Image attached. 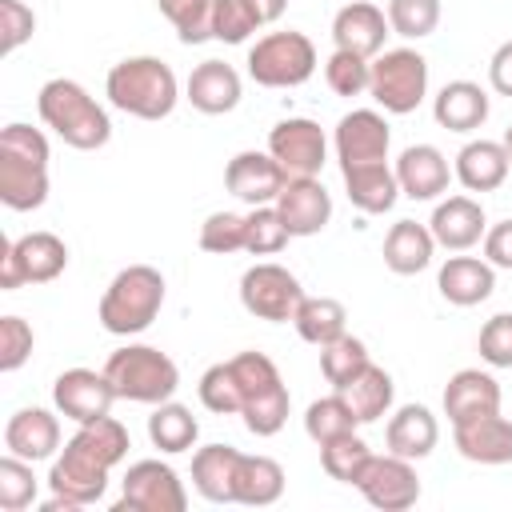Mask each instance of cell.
Wrapping results in <instances>:
<instances>
[{
  "label": "cell",
  "mask_w": 512,
  "mask_h": 512,
  "mask_svg": "<svg viewBox=\"0 0 512 512\" xmlns=\"http://www.w3.org/2000/svg\"><path fill=\"white\" fill-rule=\"evenodd\" d=\"M392 172H396L400 196L408 200H436L440 192H448V180H452L448 156L436 144H408L396 156Z\"/></svg>",
  "instance_id": "cell-19"
},
{
  "label": "cell",
  "mask_w": 512,
  "mask_h": 512,
  "mask_svg": "<svg viewBox=\"0 0 512 512\" xmlns=\"http://www.w3.org/2000/svg\"><path fill=\"white\" fill-rule=\"evenodd\" d=\"M356 424L360 420H356V412L348 408V400L340 392L312 400L308 412H304V432H308V440L316 448L328 444V440H336V436H344V432H356Z\"/></svg>",
  "instance_id": "cell-37"
},
{
  "label": "cell",
  "mask_w": 512,
  "mask_h": 512,
  "mask_svg": "<svg viewBox=\"0 0 512 512\" xmlns=\"http://www.w3.org/2000/svg\"><path fill=\"white\" fill-rule=\"evenodd\" d=\"M284 184H288V172L280 168V160H276L272 152L248 148V152H236V156L228 160V168H224V188H228L240 204H248V208L276 204V196H280Z\"/></svg>",
  "instance_id": "cell-15"
},
{
  "label": "cell",
  "mask_w": 512,
  "mask_h": 512,
  "mask_svg": "<svg viewBox=\"0 0 512 512\" xmlns=\"http://www.w3.org/2000/svg\"><path fill=\"white\" fill-rule=\"evenodd\" d=\"M196 436H200V424H196L192 408H184L176 400H164V404L152 408V416H148V440H152V448H160L168 456H180V452H188L196 444Z\"/></svg>",
  "instance_id": "cell-35"
},
{
  "label": "cell",
  "mask_w": 512,
  "mask_h": 512,
  "mask_svg": "<svg viewBox=\"0 0 512 512\" xmlns=\"http://www.w3.org/2000/svg\"><path fill=\"white\" fill-rule=\"evenodd\" d=\"M368 76H372V60L356 56V52H332L328 64H324V80L336 96H364L368 92Z\"/></svg>",
  "instance_id": "cell-46"
},
{
  "label": "cell",
  "mask_w": 512,
  "mask_h": 512,
  "mask_svg": "<svg viewBox=\"0 0 512 512\" xmlns=\"http://www.w3.org/2000/svg\"><path fill=\"white\" fill-rule=\"evenodd\" d=\"M4 448L20 460H48L60 452V420L48 408H20L4 424Z\"/></svg>",
  "instance_id": "cell-24"
},
{
  "label": "cell",
  "mask_w": 512,
  "mask_h": 512,
  "mask_svg": "<svg viewBox=\"0 0 512 512\" xmlns=\"http://www.w3.org/2000/svg\"><path fill=\"white\" fill-rule=\"evenodd\" d=\"M36 112L44 120V128H52L68 148H80V152H96L112 140V120L108 112L96 104V96L68 80V76H56L40 88L36 96Z\"/></svg>",
  "instance_id": "cell-3"
},
{
  "label": "cell",
  "mask_w": 512,
  "mask_h": 512,
  "mask_svg": "<svg viewBox=\"0 0 512 512\" xmlns=\"http://www.w3.org/2000/svg\"><path fill=\"white\" fill-rule=\"evenodd\" d=\"M452 444L472 464H512V420L488 412L468 424H452Z\"/></svg>",
  "instance_id": "cell-20"
},
{
  "label": "cell",
  "mask_w": 512,
  "mask_h": 512,
  "mask_svg": "<svg viewBox=\"0 0 512 512\" xmlns=\"http://www.w3.org/2000/svg\"><path fill=\"white\" fill-rule=\"evenodd\" d=\"M504 148H508V156H512V124H508V132H504Z\"/></svg>",
  "instance_id": "cell-57"
},
{
  "label": "cell",
  "mask_w": 512,
  "mask_h": 512,
  "mask_svg": "<svg viewBox=\"0 0 512 512\" xmlns=\"http://www.w3.org/2000/svg\"><path fill=\"white\" fill-rule=\"evenodd\" d=\"M36 500V472H32V460H20V456H4L0 460V508L4 512H24L28 504Z\"/></svg>",
  "instance_id": "cell-45"
},
{
  "label": "cell",
  "mask_w": 512,
  "mask_h": 512,
  "mask_svg": "<svg viewBox=\"0 0 512 512\" xmlns=\"http://www.w3.org/2000/svg\"><path fill=\"white\" fill-rule=\"evenodd\" d=\"M240 448L232 444H204L192 456V488L212 504H236V468Z\"/></svg>",
  "instance_id": "cell-27"
},
{
  "label": "cell",
  "mask_w": 512,
  "mask_h": 512,
  "mask_svg": "<svg viewBox=\"0 0 512 512\" xmlns=\"http://www.w3.org/2000/svg\"><path fill=\"white\" fill-rule=\"evenodd\" d=\"M388 28L404 40H424L440 24V0H388Z\"/></svg>",
  "instance_id": "cell-41"
},
{
  "label": "cell",
  "mask_w": 512,
  "mask_h": 512,
  "mask_svg": "<svg viewBox=\"0 0 512 512\" xmlns=\"http://www.w3.org/2000/svg\"><path fill=\"white\" fill-rule=\"evenodd\" d=\"M488 84H492L496 96H508L512 100V40H504L492 52V60H488Z\"/></svg>",
  "instance_id": "cell-54"
},
{
  "label": "cell",
  "mask_w": 512,
  "mask_h": 512,
  "mask_svg": "<svg viewBox=\"0 0 512 512\" xmlns=\"http://www.w3.org/2000/svg\"><path fill=\"white\" fill-rule=\"evenodd\" d=\"M256 28H264L260 12L252 8V0H216V12H212V32L216 40L224 44H244Z\"/></svg>",
  "instance_id": "cell-47"
},
{
  "label": "cell",
  "mask_w": 512,
  "mask_h": 512,
  "mask_svg": "<svg viewBox=\"0 0 512 512\" xmlns=\"http://www.w3.org/2000/svg\"><path fill=\"white\" fill-rule=\"evenodd\" d=\"M392 36L384 8L368 4V0H348L336 16H332V44L340 52H356L364 60L384 52V40Z\"/></svg>",
  "instance_id": "cell-18"
},
{
  "label": "cell",
  "mask_w": 512,
  "mask_h": 512,
  "mask_svg": "<svg viewBox=\"0 0 512 512\" xmlns=\"http://www.w3.org/2000/svg\"><path fill=\"white\" fill-rule=\"evenodd\" d=\"M212 12H216V0H196L180 20H172L180 44H204V40H216V32H212Z\"/></svg>",
  "instance_id": "cell-52"
},
{
  "label": "cell",
  "mask_w": 512,
  "mask_h": 512,
  "mask_svg": "<svg viewBox=\"0 0 512 512\" xmlns=\"http://www.w3.org/2000/svg\"><path fill=\"white\" fill-rule=\"evenodd\" d=\"M292 240L288 224L280 220L276 204H260L248 212V228H244V252L252 256H276L284 244Z\"/></svg>",
  "instance_id": "cell-42"
},
{
  "label": "cell",
  "mask_w": 512,
  "mask_h": 512,
  "mask_svg": "<svg viewBox=\"0 0 512 512\" xmlns=\"http://www.w3.org/2000/svg\"><path fill=\"white\" fill-rule=\"evenodd\" d=\"M340 396L348 400V408L356 412L360 424H376L380 416H388L392 396H396V384H392V376H388L380 364H368L360 376H352V380L340 388Z\"/></svg>",
  "instance_id": "cell-32"
},
{
  "label": "cell",
  "mask_w": 512,
  "mask_h": 512,
  "mask_svg": "<svg viewBox=\"0 0 512 512\" xmlns=\"http://www.w3.org/2000/svg\"><path fill=\"white\" fill-rule=\"evenodd\" d=\"M428 228H432V236H436L440 248H448V252H468L472 244L484 240L488 216H484L480 200H472V196H448V200H440V204L432 208Z\"/></svg>",
  "instance_id": "cell-22"
},
{
  "label": "cell",
  "mask_w": 512,
  "mask_h": 512,
  "mask_svg": "<svg viewBox=\"0 0 512 512\" xmlns=\"http://www.w3.org/2000/svg\"><path fill=\"white\" fill-rule=\"evenodd\" d=\"M508 168H512V156H508L504 140H468L456 152L452 176L468 192H496L508 180Z\"/></svg>",
  "instance_id": "cell-26"
},
{
  "label": "cell",
  "mask_w": 512,
  "mask_h": 512,
  "mask_svg": "<svg viewBox=\"0 0 512 512\" xmlns=\"http://www.w3.org/2000/svg\"><path fill=\"white\" fill-rule=\"evenodd\" d=\"M36 32V12L24 0H0V48L12 56L20 44H28Z\"/></svg>",
  "instance_id": "cell-51"
},
{
  "label": "cell",
  "mask_w": 512,
  "mask_h": 512,
  "mask_svg": "<svg viewBox=\"0 0 512 512\" xmlns=\"http://www.w3.org/2000/svg\"><path fill=\"white\" fill-rule=\"evenodd\" d=\"M228 364H232V372H236V384H240V392H244V404H248L252 396H260V392L284 384V380H280V368H276L272 356H264V352H236Z\"/></svg>",
  "instance_id": "cell-48"
},
{
  "label": "cell",
  "mask_w": 512,
  "mask_h": 512,
  "mask_svg": "<svg viewBox=\"0 0 512 512\" xmlns=\"http://www.w3.org/2000/svg\"><path fill=\"white\" fill-rule=\"evenodd\" d=\"M436 440H440V424L424 404H400L388 416V428H384L388 452H396L404 460H424V456H432Z\"/></svg>",
  "instance_id": "cell-29"
},
{
  "label": "cell",
  "mask_w": 512,
  "mask_h": 512,
  "mask_svg": "<svg viewBox=\"0 0 512 512\" xmlns=\"http://www.w3.org/2000/svg\"><path fill=\"white\" fill-rule=\"evenodd\" d=\"M104 376L112 380L120 400L132 404H164L180 388V368L168 352L152 344H124L104 360Z\"/></svg>",
  "instance_id": "cell-5"
},
{
  "label": "cell",
  "mask_w": 512,
  "mask_h": 512,
  "mask_svg": "<svg viewBox=\"0 0 512 512\" xmlns=\"http://www.w3.org/2000/svg\"><path fill=\"white\" fill-rule=\"evenodd\" d=\"M476 348L488 368H512V312H496L492 320H484Z\"/></svg>",
  "instance_id": "cell-50"
},
{
  "label": "cell",
  "mask_w": 512,
  "mask_h": 512,
  "mask_svg": "<svg viewBox=\"0 0 512 512\" xmlns=\"http://www.w3.org/2000/svg\"><path fill=\"white\" fill-rule=\"evenodd\" d=\"M292 324H296L300 340L324 348V344H332V340H340L348 332V312L332 296H304L296 316H292Z\"/></svg>",
  "instance_id": "cell-34"
},
{
  "label": "cell",
  "mask_w": 512,
  "mask_h": 512,
  "mask_svg": "<svg viewBox=\"0 0 512 512\" xmlns=\"http://www.w3.org/2000/svg\"><path fill=\"white\" fill-rule=\"evenodd\" d=\"M332 148H336L340 172L356 168V164H380V160H388L392 128L376 108H352L340 116V124L332 132Z\"/></svg>",
  "instance_id": "cell-12"
},
{
  "label": "cell",
  "mask_w": 512,
  "mask_h": 512,
  "mask_svg": "<svg viewBox=\"0 0 512 512\" xmlns=\"http://www.w3.org/2000/svg\"><path fill=\"white\" fill-rule=\"evenodd\" d=\"M76 448H84L92 460H100L104 468H116L124 456H128V448H132V440H128V428L108 412V416H100V420H88V424H76V432L68 436Z\"/></svg>",
  "instance_id": "cell-36"
},
{
  "label": "cell",
  "mask_w": 512,
  "mask_h": 512,
  "mask_svg": "<svg viewBox=\"0 0 512 512\" xmlns=\"http://www.w3.org/2000/svg\"><path fill=\"white\" fill-rule=\"evenodd\" d=\"M340 176H344V192H348L352 208H360L364 216H384L400 200V184H396V172L388 168V160L356 164V168H344Z\"/></svg>",
  "instance_id": "cell-30"
},
{
  "label": "cell",
  "mask_w": 512,
  "mask_h": 512,
  "mask_svg": "<svg viewBox=\"0 0 512 512\" xmlns=\"http://www.w3.org/2000/svg\"><path fill=\"white\" fill-rule=\"evenodd\" d=\"M104 96L112 108L136 120H164L180 100V80L160 56H128L108 68Z\"/></svg>",
  "instance_id": "cell-2"
},
{
  "label": "cell",
  "mask_w": 512,
  "mask_h": 512,
  "mask_svg": "<svg viewBox=\"0 0 512 512\" xmlns=\"http://www.w3.org/2000/svg\"><path fill=\"white\" fill-rule=\"evenodd\" d=\"M304 300V288L300 280L284 268V264H252L244 276H240V304L244 312H252L256 320H268V324H288L296 316Z\"/></svg>",
  "instance_id": "cell-10"
},
{
  "label": "cell",
  "mask_w": 512,
  "mask_h": 512,
  "mask_svg": "<svg viewBox=\"0 0 512 512\" xmlns=\"http://www.w3.org/2000/svg\"><path fill=\"white\" fill-rule=\"evenodd\" d=\"M68 268V244L56 232H24L0 248V288L16 292L24 284H52Z\"/></svg>",
  "instance_id": "cell-8"
},
{
  "label": "cell",
  "mask_w": 512,
  "mask_h": 512,
  "mask_svg": "<svg viewBox=\"0 0 512 512\" xmlns=\"http://www.w3.org/2000/svg\"><path fill=\"white\" fill-rule=\"evenodd\" d=\"M500 412V384L492 372L480 368H460L444 384V416L448 424H468L476 416Z\"/></svg>",
  "instance_id": "cell-23"
},
{
  "label": "cell",
  "mask_w": 512,
  "mask_h": 512,
  "mask_svg": "<svg viewBox=\"0 0 512 512\" xmlns=\"http://www.w3.org/2000/svg\"><path fill=\"white\" fill-rule=\"evenodd\" d=\"M244 228H248V216L240 212H208L200 224V248L212 256L244 252Z\"/></svg>",
  "instance_id": "cell-44"
},
{
  "label": "cell",
  "mask_w": 512,
  "mask_h": 512,
  "mask_svg": "<svg viewBox=\"0 0 512 512\" xmlns=\"http://www.w3.org/2000/svg\"><path fill=\"white\" fill-rule=\"evenodd\" d=\"M284 496V468L272 456H240L236 468V504L248 508H268Z\"/></svg>",
  "instance_id": "cell-33"
},
{
  "label": "cell",
  "mask_w": 512,
  "mask_h": 512,
  "mask_svg": "<svg viewBox=\"0 0 512 512\" xmlns=\"http://www.w3.org/2000/svg\"><path fill=\"white\" fill-rule=\"evenodd\" d=\"M156 4H160V12H164L168 20H180V16H184V12H188L196 0H156Z\"/></svg>",
  "instance_id": "cell-56"
},
{
  "label": "cell",
  "mask_w": 512,
  "mask_h": 512,
  "mask_svg": "<svg viewBox=\"0 0 512 512\" xmlns=\"http://www.w3.org/2000/svg\"><path fill=\"white\" fill-rule=\"evenodd\" d=\"M368 456H372V448H368L356 432H344V436L320 444V468H324L332 480H340V484H356V476H360V468L368 464Z\"/></svg>",
  "instance_id": "cell-40"
},
{
  "label": "cell",
  "mask_w": 512,
  "mask_h": 512,
  "mask_svg": "<svg viewBox=\"0 0 512 512\" xmlns=\"http://www.w3.org/2000/svg\"><path fill=\"white\" fill-rule=\"evenodd\" d=\"M48 136L32 124L0 128V200L12 212H36L48 200Z\"/></svg>",
  "instance_id": "cell-1"
},
{
  "label": "cell",
  "mask_w": 512,
  "mask_h": 512,
  "mask_svg": "<svg viewBox=\"0 0 512 512\" xmlns=\"http://www.w3.org/2000/svg\"><path fill=\"white\" fill-rule=\"evenodd\" d=\"M184 508H188V492L172 464H164V460L128 464V472L120 480L116 512H184Z\"/></svg>",
  "instance_id": "cell-9"
},
{
  "label": "cell",
  "mask_w": 512,
  "mask_h": 512,
  "mask_svg": "<svg viewBox=\"0 0 512 512\" xmlns=\"http://www.w3.org/2000/svg\"><path fill=\"white\" fill-rule=\"evenodd\" d=\"M164 308V276L152 264H128L120 268L104 296H100V328L112 336H140L144 328H152V320Z\"/></svg>",
  "instance_id": "cell-4"
},
{
  "label": "cell",
  "mask_w": 512,
  "mask_h": 512,
  "mask_svg": "<svg viewBox=\"0 0 512 512\" xmlns=\"http://www.w3.org/2000/svg\"><path fill=\"white\" fill-rule=\"evenodd\" d=\"M36 332L28 320L20 316H0V372H16L24 368V360L32 356Z\"/></svg>",
  "instance_id": "cell-49"
},
{
  "label": "cell",
  "mask_w": 512,
  "mask_h": 512,
  "mask_svg": "<svg viewBox=\"0 0 512 512\" xmlns=\"http://www.w3.org/2000/svg\"><path fill=\"white\" fill-rule=\"evenodd\" d=\"M108 472H112V468H104V464L92 460L84 448H76L72 440H64L60 456H56L52 468H48V488H52L56 496L72 500L76 508H88V504L104 500V492H108Z\"/></svg>",
  "instance_id": "cell-16"
},
{
  "label": "cell",
  "mask_w": 512,
  "mask_h": 512,
  "mask_svg": "<svg viewBox=\"0 0 512 512\" xmlns=\"http://www.w3.org/2000/svg\"><path fill=\"white\" fill-rule=\"evenodd\" d=\"M436 288L448 304L472 308V304H484L496 292V268L480 256H448L436 272Z\"/></svg>",
  "instance_id": "cell-25"
},
{
  "label": "cell",
  "mask_w": 512,
  "mask_h": 512,
  "mask_svg": "<svg viewBox=\"0 0 512 512\" xmlns=\"http://www.w3.org/2000/svg\"><path fill=\"white\" fill-rule=\"evenodd\" d=\"M268 152L288 176H316L328 160V136L308 116H288L268 132Z\"/></svg>",
  "instance_id": "cell-13"
},
{
  "label": "cell",
  "mask_w": 512,
  "mask_h": 512,
  "mask_svg": "<svg viewBox=\"0 0 512 512\" xmlns=\"http://www.w3.org/2000/svg\"><path fill=\"white\" fill-rule=\"evenodd\" d=\"M116 400H120V396H116L112 380L104 376V368H100V372H92V368H68V372H60L56 384H52V404H56V412L68 416V420H76V424H88V420L108 416Z\"/></svg>",
  "instance_id": "cell-14"
},
{
  "label": "cell",
  "mask_w": 512,
  "mask_h": 512,
  "mask_svg": "<svg viewBox=\"0 0 512 512\" xmlns=\"http://www.w3.org/2000/svg\"><path fill=\"white\" fill-rule=\"evenodd\" d=\"M368 96L392 116L416 112L428 96V60L416 48H388L372 56Z\"/></svg>",
  "instance_id": "cell-7"
},
{
  "label": "cell",
  "mask_w": 512,
  "mask_h": 512,
  "mask_svg": "<svg viewBox=\"0 0 512 512\" xmlns=\"http://www.w3.org/2000/svg\"><path fill=\"white\" fill-rule=\"evenodd\" d=\"M432 252H436V236L428 224H416V220H396L384 236V264L388 272L396 276H416L432 264Z\"/></svg>",
  "instance_id": "cell-31"
},
{
  "label": "cell",
  "mask_w": 512,
  "mask_h": 512,
  "mask_svg": "<svg viewBox=\"0 0 512 512\" xmlns=\"http://www.w3.org/2000/svg\"><path fill=\"white\" fill-rule=\"evenodd\" d=\"M196 392H200V404H204L208 412H216V416H236V412L244 408V392H240L236 372H232L228 360H224V364H212V368L200 376Z\"/></svg>",
  "instance_id": "cell-43"
},
{
  "label": "cell",
  "mask_w": 512,
  "mask_h": 512,
  "mask_svg": "<svg viewBox=\"0 0 512 512\" xmlns=\"http://www.w3.org/2000/svg\"><path fill=\"white\" fill-rule=\"evenodd\" d=\"M240 72L224 60H200L192 72H188V84H184V96L196 112L204 116H224L240 104Z\"/></svg>",
  "instance_id": "cell-21"
},
{
  "label": "cell",
  "mask_w": 512,
  "mask_h": 512,
  "mask_svg": "<svg viewBox=\"0 0 512 512\" xmlns=\"http://www.w3.org/2000/svg\"><path fill=\"white\" fill-rule=\"evenodd\" d=\"M352 488H360V496L384 512H404L420 500V476H416L412 460H404L396 452H384V456L372 452Z\"/></svg>",
  "instance_id": "cell-11"
},
{
  "label": "cell",
  "mask_w": 512,
  "mask_h": 512,
  "mask_svg": "<svg viewBox=\"0 0 512 512\" xmlns=\"http://www.w3.org/2000/svg\"><path fill=\"white\" fill-rule=\"evenodd\" d=\"M372 360H368V344L360 340V336H340V340H332V344H324L320 348V372H324V380L340 392L352 376H360L364 368H368Z\"/></svg>",
  "instance_id": "cell-38"
},
{
  "label": "cell",
  "mask_w": 512,
  "mask_h": 512,
  "mask_svg": "<svg viewBox=\"0 0 512 512\" xmlns=\"http://www.w3.org/2000/svg\"><path fill=\"white\" fill-rule=\"evenodd\" d=\"M480 244H484V260L492 268H508L512 272V216L500 220V224H492Z\"/></svg>",
  "instance_id": "cell-53"
},
{
  "label": "cell",
  "mask_w": 512,
  "mask_h": 512,
  "mask_svg": "<svg viewBox=\"0 0 512 512\" xmlns=\"http://www.w3.org/2000/svg\"><path fill=\"white\" fill-rule=\"evenodd\" d=\"M252 8L260 12V20H264V24H276V20L284 16L288 0H252Z\"/></svg>",
  "instance_id": "cell-55"
},
{
  "label": "cell",
  "mask_w": 512,
  "mask_h": 512,
  "mask_svg": "<svg viewBox=\"0 0 512 512\" xmlns=\"http://www.w3.org/2000/svg\"><path fill=\"white\" fill-rule=\"evenodd\" d=\"M316 72V44L288 28V32H268L248 48V76L260 88H300Z\"/></svg>",
  "instance_id": "cell-6"
},
{
  "label": "cell",
  "mask_w": 512,
  "mask_h": 512,
  "mask_svg": "<svg viewBox=\"0 0 512 512\" xmlns=\"http://www.w3.org/2000/svg\"><path fill=\"white\" fill-rule=\"evenodd\" d=\"M488 92L476 84V80H448L436 100H432V116L440 128L448 132H476L484 120H488Z\"/></svg>",
  "instance_id": "cell-28"
},
{
  "label": "cell",
  "mask_w": 512,
  "mask_h": 512,
  "mask_svg": "<svg viewBox=\"0 0 512 512\" xmlns=\"http://www.w3.org/2000/svg\"><path fill=\"white\" fill-rule=\"evenodd\" d=\"M288 408H292V396H288V384H276L260 396H252L240 416H244V428L252 436H276L284 424H288Z\"/></svg>",
  "instance_id": "cell-39"
},
{
  "label": "cell",
  "mask_w": 512,
  "mask_h": 512,
  "mask_svg": "<svg viewBox=\"0 0 512 512\" xmlns=\"http://www.w3.org/2000/svg\"><path fill=\"white\" fill-rule=\"evenodd\" d=\"M276 212L296 236H316L332 220V196L316 176H288V184L276 196Z\"/></svg>",
  "instance_id": "cell-17"
}]
</instances>
